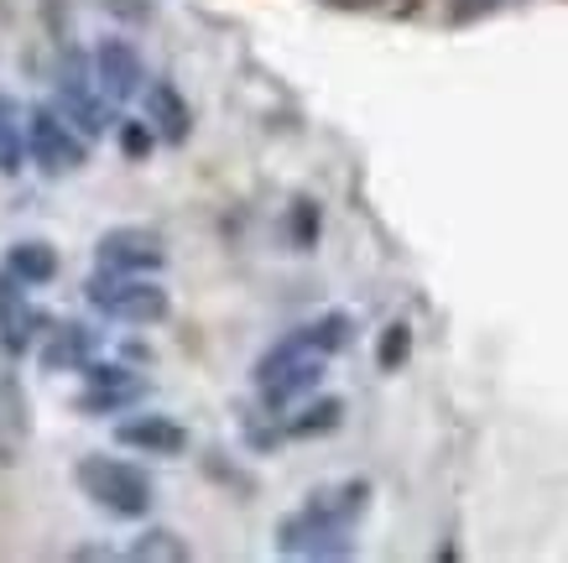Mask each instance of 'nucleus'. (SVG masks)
Instances as JSON below:
<instances>
[{"label":"nucleus","mask_w":568,"mask_h":563,"mask_svg":"<svg viewBox=\"0 0 568 563\" xmlns=\"http://www.w3.org/2000/svg\"><path fill=\"white\" fill-rule=\"evenodd\" d=\"M27 152H32V162L42 172H52V178L84 168V137H79L58 110H48V104H37L32 115H27Z\"/></svg>","instance_id":"39448f33"},{"label":"nucleus","mask_w":568,"mask_h":563,"mask_svg":"<svg viewBox=\"0 0 568 563\" xmlns=\"http://www.w3.org/2000/svg\"><path fill=\"white\" fill-rule=\"evenodd\" d=\"M131 559H189V543L168 527H152L141 532L136 543H131Z\"/></svg>","instance_id":"f3484780"},{"label":"nucleus","mask_w":568,"mask_h":563,"mask_svg":"<svg viewBox=\"0 0 568 563\" xmlns=\"http://www.w3.org/2000/svg\"><path fill=\"white\" fill-rule=\"evenodd\" d=\"M89 350H94V334L84 324H63V329H52L48 344H42V365L48 371H84Z\"/></svg>","instance_id":"ddd939ff"},{"label":"nucleus","mask_w":568,"mask_h":563,"mask_svg":"<svg viewBox=\"0 0 568 563\" xmlns=\"http://www.w3.org/2000/svg\"><path fill=\"white\" fill-rule=\"evenodd\" d=\"M21 168V137H17V120H11V100L0 94V172H17Z\"/></svg>","instance_id":"6ab92c4d"},{"label":"nucleus","mask_w":568,"mask_h":563,"mask_svg":"<svg viewBox=\"0 0 568 563\" xmlns=\"http://www.w3.org/2000/svg\"><path fill=\"white\" fill-rule=\"evenodd\" d=\"M339 418H345V402H339V396H318V402H308V408L287 423V433H293V439H313V433L339 428Z\"/></svg>","instance_id":"2eb2a0df"},{"label":"nucleus","mask_w":568,"mask_h":563,"mask_svg":"<svg viewBox=\"0 0 568 563\" xmlns=\"http://www.w3.org/2000/svg\"><path fill=\"white\" fill-rule=\"evenodd\" d=\"M115 444L121 449H136V454H156V460H173L189 449V428L162 418V412H141V418H125L115 428Z\"/></svg>","instance_id":"6e6552de"},{"label":"nucleus","mask_w":568,"mask_h":563,"mask_svg":"<svg viewBox=\"0 0 568 563\" xmlns=\"http://www.w3.org/2000/svg\"><path fill=\"white\" fill-rule=\"evenodd\" d=\"M328 6H355V11H365V6H381V0H328Z\"/></svg>","instance_id":"4be33fe9"},{"label":"nucleus","mask_w":568,"mask_h":563,"mask_svg":"<svg viewBox=\"0 0 568 563\" xmlns=\"http://www.w3.org/2000/svg\"><path fill=\"white\" fill-rule=\"evenodd\" d=\"M146 125H152L162 141H173V147H178V141H189V125H193L189 100H183L168 79L146 89Z\"/></svg>","instance_id":"9b49d317"},{"label":"nucleus","mask_w":568,"mask_h":563,"mask_svg":"<svg viewBox=\"0 0 568 563\" xmlns=\"http://www.w3.org/2000/svg\"><path fill=\"white\" fill-rule=\"evenodd\" d=\"M318 381H324V355L308 344V334L297 329L287 340H276L266 355L256 360V386H261V402L272 412L293 408L297 396L318 392Z\"/></svg>","instance_id":"f03ea898"},{"label":"nucleus","mask_w":568,"mask_h":563,"mask_svg":"<svg viewBox=\"0 0 568 563\" xmlns=\"http://www.w3.org/2000/svg\"><path fill=\"white\" fill-rule=\"evenodd\" d=\"M407 355H413V329H407V324H386V334H381V344H376V365H381V371H396Z\"/></svg>","instance_id":"a211bd4d"},{"label":"nucleus","mask_w":568,"mask_h":563,"mask_svg":"<svg viewBox=\"0 0 568 563\" xmlns=\"http://www.w3.org/2000/svg\"><path fill=\"white\" fill-rule=\"evenodd\" d=\"M465 6H496V0H465Z\"/></svg>","instance_id":"5701e85b"},{"label":"nucleus","mask_w":568,"mask_h":563,"mask_svg":"<svg viewBox=\"0 0 568 563\" xmlns=\"http://www.w3.org/2000/svg\"><path fill=\"white\" fill-rule=\"evenodd\" d=\"M152 141H156V131L146 125V120H125V125H121V152L131 157V162H146Z\"/></svg>","instance_id":"aec40b11"},{"label":"nucleus","mask_w":568,"mask_h":563,"mask_svg":"<svg viewBox=\"0 0 568 563\" xmlns=\"http://www.w3.org/2000/svg\"><path fill=\"white\" fill-rule=\"evenodd\" d=\"M303 334H308V344H313V350H318L324 360L339 355V350L349 344V313H324V319H318V324H308Z\"/></svg>","instance_id":"dca6fc26"},{"label":"nucleus","mask_w":568,"mask_h":563,"mask_svg":"<svg viewBox=\"0 0 568 563\" xmlns=\"http://www.w3.org/2000/svg\"><path fill=\"white\" fill-rule=\"evenodd\" d=\"M6 272L17 277L21 288H42V282L58 277V251H52L48 240H17L6 251Z\"/></svg>","instance_id":"f8f14e48"},{"label":"nucleus","mask_w":568,"mask_h":563,"mask_svg":"<svg viewBox=\"0 0 568 563\" xmlns=\"http://www.w3.org/2000/svg\"><path fill=\"white\" fill-rule=\"evenodd\" d=\"M141 396H146V381H136V375L131 381H89L79 396V412H121Z\"/></svg>","instance_id":"4468645a"},{"label":"nucleus","mask_w":568,"mask_h":563,"mask_svg":"<svg viewBox=\"0 0 568 563\" xmlns=\"http://www.w3.org/2000/svg\"><path fill=\"white\" fill-rule=\"evenodd\" d=\"M365 506H371V485L365 480H345V485L313 491L293 516H282L276 547L293 553V559H345L349 527L365 516Z\"/></svg>","instance_id":"f257e3e1"},{"label":"nucleus","mask_w":568,"mask_h":563,"mask_svg":"<svg viewBox=\"0 0 568 563\" xmlns=\"http://www.w3.org/2000/svg\"><path fill=\"white\" fill-rule=\"evenodd\" d=\"M313 235H318V209H313L308 199H303V204L293 209V240H297V245H303V251H308V245H313Z\"/></svg>","instance_id":"412c9836"},{"label":"nucleus","mask_w":568,"mask_h":563,"mask_svg":"<svg viewBox=\"0 0 568 563\" xmlns=\"http://www.w3.org/2000/svg\"><path fill=\"white\" fill-rule=\"evenodd\" d=\"M37 329H42V313L21 298V282L6 272L0 277V344H6V355H27Z\"/></svg>","instance_id":"9d476101"},{"label":"nucleus","mask_w":568,"mask_h":563,"mask_svg":"<svg viewBox=\"0 0 568 563\" xmlns=\"http://www.w3.org/2000/svg\"><path fill=\"white\" fill-rule=\"evenodd\" d=\"M58 100H63V120H69L73 131H84V137H100L104 131V100L89 84V63L79 52H69L63 69H58Z\"/></svg>","instance_id":"423d86ee"},{"label":"nucleus","mask_w":568,"mask_h":563,"mask_svg":"<svg viewBox=\"0 0 568 563\" xmlns=\"http://www.w3.org/2000/svg\"><path fill=\"white\" fill-rule=\"evenodd\" d=\"M168 261L152 230H110L100 240V272H156Z\"/></svg>","instance_id":"1a4fd4ad"},{"label":"nucleus","mask_w":568,"mask_h":563,"mask_svg":"<svg viewBox=\"0 0 568 563\" xmlns=\"http://www.w3.org/2000/svg\"><path fill=\"white\" fill-rule=\"evenodd\" d=\"M94 79H100L104 100H131L146 84V69H141L136 48L125 37H104L100 48H94Z\"/></svg>","instance_id":"0eeeda50"},{"label":"nucleus","mask_w":568,"mask_h":563,"mask_svg":"<svg viewBox=\"0 0 568 563\" xmlns=\"http://www.w3.org/2000/svg\"><path fill=\"white\" fill-rule=\"evenodd\" d=\"M73 480H79V491H84L100 512L121 516V522H141V516L152 512V480L141 475L131 460L89 454V460L73 464Z\"/></svg>","instance_id":"7ed1b4c3"},{"label":"nucleus","mask_w":568,"mask_h":563,"mask_svg":"<svg viewBox=\"0 0 568 563\" xmlns=\"http://www.w3.org/2000/svg\"><path fill=\"white\" fill-rule=\"evenodd\" d=\"M84 292L104 319H121V324H162L168 308H173L168 288L152 282L146 272H100Z\"/></svg>","instance_id":"20e7f679"}]
</instances>
